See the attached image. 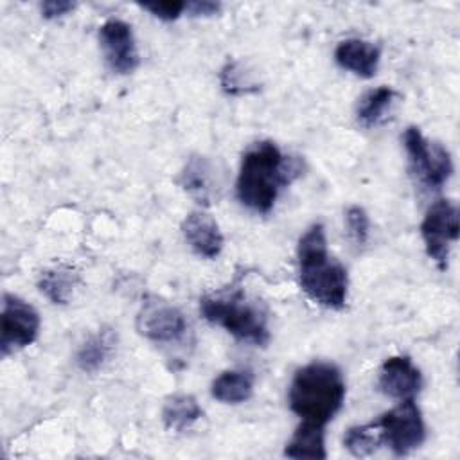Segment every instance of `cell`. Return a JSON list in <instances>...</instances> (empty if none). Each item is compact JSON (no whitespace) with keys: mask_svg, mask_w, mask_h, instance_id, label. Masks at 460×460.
Segmentation results:
<instances>
[{"mask_svg":"<svg viewBox=\"0 0 460 460\" xmlns=\"http://www.w3.org/2000/svg\"><path fill=\"white\" fill-rule=\"evenodd\" d=\"M343 444L354 456H368L376 453L379 446H383L379 426L376 424V420L361 426H352L347 429Z\"/></svg>","mask_w":460,"mask_h":460,"instance_id":"21","label":"cell"},{"mask_svg":"<svg viewBox=\"0 0 460 460\" xmlns=\"http://www.w3.org/2000/svg\"><path fill=\"white\" fill-rule=\"evenodd\" d=\"M117 336L111 329H101L92 334L77 350L75 363L83 372H95L102 367L113 350Z\"/></svg>","mask_w":460,"mask_h":460,"instance_id":"20","label":"cell"},{"mask_svg":"<svg viewBox=\"0 0 460 460\" xmlns=\"http://www.w3.org/2000/svg\"><path fill=\"white\" fill-rule=\"evenodd\" d=\"M397 99V92L390 86H377L368 90L358 102L356 117L365 128L377 126L386 120L394 102Z\"/></svg>","mask_w":460,"mask_h":460,"instance_id":"18","label":"cell"},{"mask_svg":"<svg viewBox=\"0 0 460 460\" xmlns=\"http://www.w3.org/2000/svg\"><path fill=\"white\" fill-rule=\"evenodd\" d=\"M181 234L190 248L207 259H216L223 250V234L216 219L203 212H190L181 223Z\"/></svg>","mask_w":460,"mask_h":460,"instance_id":"12","label":"cell"},{"mask_svg":"<svg viewBox=\"0 0 460 460\" xmlns=\"http://www.w3.org/2000/svg\"><path fill=\"white\" fill-rule=\"evenodd\" d=\"M201 415L203 410L199 408L196 397L189 394L169 395L162 406L164 426L178 433L190 428Z\"/></svg>","mask_w":460,"mask_h":460,"instance_id":"17","label":"cell"},{"mask_svg":"<svg viewBox=\"0 0 460 460\" xmlns=\"http://www.w3.org/2000/svg\"><path fill=\"white\" fill-rule=\"evenodd\" d=\"M99 43L108 66L115 74H131L138 63V50L131 25L111 18L99 27Z\"/></svg>","mask_w":460,"mask_h":460,"instance_id":"10","label":"cell"},{"mask_svg":"<svg viewBox=\"0 0 460 460\" xmlns=\"http://www.w3.org/2000/svg\"><path fill=\"white\" fill-rule=\"evenodd\" d=\"M40 332V314L25 300L14 295H4L2 302V336L0 350L7 356L31 345Z\"/></svg>","mask_w":460,"mask_h":460,"instance_id":"9","label":"cell"},{"mask_svg":"<svg viewBox=\"0 0 460 460\" xmlns=\"http://www.w3.org/2000/svg\"><path fill=\"white\" fill-rule=\"evenodd\" d=\"M334 59L341 68L368 79L374 77L377 72L381 50L377 45L367 40L349 38L338 43V47L334 49Z\"/></svg>","mask_w":460,"mask_h":460,"instance_id":"13","label":"cell"},{"mask_svg":"<svg viewBox=\"0 0 460 460\" xmlns=\"http://www.w3.org/2000/svg\"><path fill=\"white\" fill-rule=\"evenodd\" d=\"M79 284V275L65 266H56L41 271L38 288L40 291L52 302L65 305L74 296V291Z\"/></svg>","mask_w":460,"mask_h":460,"instance_id":"19","label":"cell"},{"mask_svg":"<svg viewBox=\"0 0 460 460\" xmlns=\"http://www.w3.org/2000/svg\"><path fill=\"white\" fill-rule=\"evenodd\" d=\"M323 428L322 424L302 420L286 444L284 455L289 458H327Z\"/></svg>","mask_w":460,"mask_h":460,"instance_id":"15","label":"cell"},{"mask_svg":"<svg viewBox=\"0 0 460 460\" xmlns=\"http://www.w3.org/2000/svg\"><path fill=\"white\" fill-rule=\"evenodd\" d=\"M142 9L149 11L153 16L164 22L176 20L185 11V2H156V4H142Z\"/></svg>","mask_w":460,"mask_h":460,"instance_id":"24","label":"cell"},{"mask_svg":"<svg viewBox=\"0 0 460 460\" xmlns=\"http://www.w3.org/2000/svg\"><path fill=\"white\" fill-rule=\"evenodd\" d=\"M199 311L207 322L223 327L241 341L257 347H264L270 341L264 305L248 298L239 286L201 296Z\"/></svg>","mask_w":460,"mask_h":460,"instance_id":"4","label":"cell"},{"mask_svg":"<svg viewBox=\"0 0 460 460\" xmlns=\"http://www.w3.org/2000/svg\"><path fill=\"white\" fill-rule=\"evenodd\" d=\"M219 9H221V4L210 2V0H196V2L185 4V11L190 16H212V14L219 13Z\"/></svg>","mask_w":460,"mask_h":460,"instance_id":"26","label":"cell"},{"mask_svg":"<svg viewBox=\"0 0 460 460\" xmlns=\"http://www.w3.org/2000/svg\"><path fill=\"white\" fill-rule=\"evenodd\" d=\"M404 147L408 153L410 171L417 181L431 190H438L453 174V162L449 151L438 144L424 138L419 128H406Z\"/></svg>","mask_w":460,"mask_h":460,"instance_id":"5","label":"cell"},{"mask_svg":"<svg viewBox=\"0 0 460 460\" xmlns=\"http://www.w3.org/2000/svg\"><path fill=\"white\" fill-rule=\"evenodd\" d=\"M458 232L460 223L456 205L449 199L435 201L420 223V235L428 257L433 259L440 270H446L447 266L449 248L458 239Z\"/></svg>","mask_w":460,"mask_h":460,"instance_id":"7","label":"cell"},{"mask_svg":"<svg viewBox=\"0 0 460 460\" xmlns=\"http://www.w3.org/2000/svg\"><path fill=\"white\" fill-rule=\"evenodd\" d=\"M376 424L379 426L383 444L399 456L417 449L426 438L422 413L413 399L401 401L397 406L385 411Z\"/></svg>","mask_w":460,"mask_h":460,"instance_id":"6","label":"cell"},{"mask_svg":"<svg viewBox=\"0 0 460 460\" xmlns=\"http://www.w3.org/2000/svg\"><path fill=\"white\" fill-rule=\"evenodd\" d=\"M300 174V164L270 140L255 142L241 158L235 192L239 201L259 214H268L282 187Z\"/></svg>","mask_w":460,"mask_h":460,"instance_id":"1","label":"cell"},{"mask_svg":"<svg viewBox=\"0 0 460 460\" xmlns=\"http://www.w3.org/2000/svg\"><path fill=\"white\" fill-rule=\"evenodd\" d=\"M219 79H221V86L226 93L230 95H237V93H248V92H255L257 90V84L252 83V79L248 77V74L241 68L239 63L232 61V63H226L223 68H221V74H219Z\"/></svg>","mask_w":460,"mask_h":460,"instance_id":"22","label":"cell"},{"mask_svg":"<svg viewBox=\"0 0 460 460\" xmlns=\"http://www.w3.org/2000/svg\"><path fill=\"white\" fill-rule=\"evenodd\" d=\"M210 394L225 404L244 402L253 394V374L248 370H225L212 381Z\"/></svg>","mask_w":460,"mask_h":460,"instance_id":"16","label":"cell"},{"mask_svg":"<svg viewBox=\"0 0 460 460\" xmlns=\"http://www.w3.org/2000/svg\"><path fill=\"white\" fill-rule=\"evenodd\" d=\"M137 331L156 343H172L183 338L187 322L183 313L160 296H147L137 314Z\"/></svg>","mask_w":460,"mask_h":460,"instance_id":"8","label":"cell"},{"mask_svg":"<svg viewBox=\"0 0 460 460\" xmlns=\"http://www.w3.org/2000/svg\"><path fill=\"white\" fill-rule=\"evenodd\" d=\"M296 259L302 291L327 309H341L347 302L349 275L345 266L329 255L322 223L311 225L298 239Z\"/></svg>","mask_w":460,"mask_h":460,"instance_id":"2","label":"cell"},{"mask_svg":"<svg viewBox=\"0 0 460 460\" xmlns=\"http://www.w3.org/2000/svg\"><path fill=\"white\" fill-rule=\"evenodd\" d=\"M422 386V374L408 356H392L381 368L377 388L394 399H413Z\"/></svg>","mask_w":460,"mask_h":460,"instance_id":"11","label":"cell"},{"mask_svg":"<svg viewBox=\"0 0 460 460\" xmlns=\"http://www.w3.org/2000/svg\"><path fill=\"white\" fill-rule=\"evenodd\" d=\"M41 9V14L43 18L47 20H54V18H59L70 11L75 9V4L74 2H68V0H47L40 5Z\"/></svg>","mask_w":460,"mask_h":460,"instance_id":"25","label":"cell"},{"mask_svg":"<svg viewBox=\"0 0 460 460\" xmlns=\"http://www.w3.org/2000/svg\"><path fill=\"white\" fill-rule=\"evenodd\" d=\"M345 225L349 237L356 246H365L370 235V219L363 207L352 205L345 212Z\"/></svg>","mask_w":460,"mask_h":460,"instance_id":"23","label":"cell"},{"mask_svg":"<svg viewBox=\"0 0 460 460\" xmlns=\"http://www.w3.org/2000/svg\"><path fill=\"white\" fill-rule=\"evenodd\" d=\"M345 381L341 370L327 361H313L298 368L291 379L289 408L302 420L325 426L341 408Z\"/></svg>","mask_w":460,"mask_h":460,"instance_id":"3","label":"cell"},{"mask_svg":"<svg viewBox=\"0 0 460 460\" xmlns=\"http://www.w3.org/2000/svg\"><path fill=\"white\" fill-rule=\"evenodd\" d=\"M212 172V164L205 156H190L178 176V183L198 203L208 205L214 194Z\"/></svg>","mask_w":460,"mask_h":460,"instance_id":"14","label":"cell"}]
</instances>
